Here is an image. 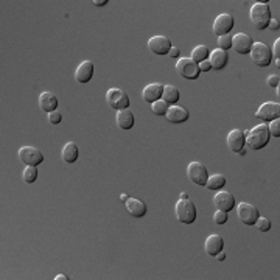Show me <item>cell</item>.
I'll return each mask as SVG.
<instances>
[{"mask_svg":"<svg viewBox=\"0 0 280 280\" xmlns=\"http://www.w3.org/2000/svg\"><path fill=\"white\" fill-rule=\"evenodd\" d=\"M269 131H268V124H257V126L251 128L249 131L244 132V140L246 144L251 147L252 150H261L263 147H266L269 142Z\"/></svg>","mask_w":280,"mask_h":280,"instance_id":"cell-1","label":"cell"},{"mask_svg":"<svg viewBox=\"0 0 280 280\" xmlns=\"http://www.w3.org/2000/svg\"><path fill=\"white\" fill-rule=\"evenodd\" d=\"M249 18H251V22H252V25L257 30L268 28V24L272 19L271 18L269 5L266 2H257V4H254L252 8H251V11H249Z\"/></svg>","mask_w":280,"mask_h":280,"instance_id":"cell-2","label":"cell"},{"mask_svg":"<svg viewBox=\"0 0 280 280\" xmlns=\"http://www.w3.org/2000/svg\"><path fill=\"white\" fill-rule=\"evenodd\" d=\"M175 213L179 223L184 224H192L196 220V207L193 202L187 198V199H179L175 206Z\"/></svg>","mask_w":280,"mask_h":280,"instance_id":"cell-3","label":"cell"},{"mask_svg":"<svg viewBox=\"0 0 280 280\" xmlns=\"http://www.w3.org/2000/svg\"><path fill=\"white\" fill-rule=\"evenodd\" d=\"M252 58V62L255 66L260 67H268L271 64V59H272V53L271 49L263 42H254L251 47V52H249Z\"/></svg>","mask_w":280,"mask_h":280,"instance_id":"cell-4","label":"cell"},{"mask_svg":"<svg viewBox=\"0 0 280 280\" xmlns=\"http://www.w3.org/2000/svg\"><path fill=\"white\" fill-rule=\"evenodd\" d=\"M106 101L112 109H115V111H121V109H128L129 107L128 93L124 90H121V89H117V87H112V89L107 90Z\"/></svg>","mask_w":280,"mask_h":280,"instance_id":"cell-5","label":"cell"},{"mask_svg":"<svg viewBox=\"0 0 280 280\" xmlns=\"http://www.w3.org/2000/svg\"><path fill=\"white\" fill-rule=\"evenodd\" d=\"M176 72L182 78H185V80H196V78L199 76V73H201L199 66L196 64L192 58H181V59H178Z\"/></svg>","mask_w":280,"mask_h":280,"instance_id":"cell-6","label":"cell"},{"mask_svg":"<svg viewBox=\"0 0 280 280\" xmlns=\"http://www.w3.org/2000/svg\"><path fill=\"white\" fill-rule=\"evenodd\" d=\"M237 215H238V220L246 224V226H254L255 221L258 220L260 212L255 206L249 204V202H240L238 207H237Z\"/></svg>","mask_w":280,"mask_h":280,"instance_id":"cell-7","label":"cell"},{"mask_svg":"<svg viewBox=\"0 0 280 280\" xmlns=\"http://www.w3.org/2000/svg\"><path fill=\"white\" fill-rule=\"evenodd\" d=\"M19 159L27 167H38L44 161V154L36 147H22L19 150Z\"/></svg>","mask_w":280,"mask_h":280,"instance_id":"cell-8","label":"cell"},{"mask_svg":"<svg viewBox=\"0 0 280 280\" xmlns=\"http://www.w3.org/2000/svg\"><path fill=\"white\" fill-rule=\"evenodd\" d=\"M187 176L196 185H206L209 173L206 165H202L201 162H190L187 167Z\"/></svg>","mask_w":280,"mask_h":280,"instance_id":"cell-9","label":"cell"},{"mask_svg":"<svg viewBox=\"0 0 280 280\" xmlns=\"http://www.w3.org/2000/svg\"><path fill=\"white\" fill-rule=\"evenodd\" d=\"M280 115V104L278 103H274V101H266L263 103L255 112V117L263 120V121H271V120H275L278 118Z\"/></svg>","mask_w":280,"mask_h":280,"instance_id":"cell-10","label":"cell"},{"mask_svg":"<svg viewBox=\"0 0 280 280\" xmlns=\"http://www.w3.org/2000/svg\"><path fill=\"white\" fill-rule=\"evenodd\" d=\"M233 24H235V21H233V18H232L230 14H227V13L220 14V16H218V18L215 19V22H213V31H215V35H218V36L229 35L230 30L233 28Z\"/></svg>","mask_w":280,"mask_h":280,"instance_id":"cell-11","label":"cell"},{"mask_svg":"<svg viewBox=\"0 0 280 280\" xmlns=\"http://www.w3.org/2000/svg\"><path fill=\"white\" fill-rule=\"evenodd\" d=\"M252 38L247 33H237L232 38V49L240 55H247L252 47Z\"/></svg>","mask_w":280,"mask_h":280,"instance_id":"cell-12","label":"cell"},{"mask_svg":"<svg viewBox=\"0 0 280 280\" xmlns=\"http://www.w3.org/2000/svg\"><path fill=\"white\" fill-rule=\"evenodd\" d=\"M171 49V42L165 36H153L148 41V50L154 55H168Z\"/></svg>","mask_w":280,"mask_h":280,"instance_id":"cell-13","label":"cell"},{"mask_svg":"<svg viewBox=\"0 0 280 280\" xmlns=\"http://www.w3.org/2000/svg\"><path fill=\"white\" fill-rule=\"evenodd\" d=\"M213 202L218 207V210H224V212H230L233 207H235V198H233L232 193L226 192V190H220L215 196H213Z\"/></svg>","mask_w":280,"mask_h":280,"instance_id":"cell-14","label":"cell"},{"mask_svg":"<svg viewBox=\"0 0 280 280\" xmlns=\"http://www.w3.org/2000/svg\"><path fill=\"white\" fill-rule=\"evenodd\" d=\"M227 147L230 151L233 153H238L240 150H243L246 140H244V131L241 129H232L229 134H227Z\"/></svg>","mask_w":280,"mask_h":280,"instance_id":"cell-15","label":"cell"},{"mask_svg":"<svg viewBox=\"0 0 280 280\" xmlns=\"http://www.w3.org/2000/svg\"><path fill=\"white\" fill-rule=\"evenodd\" d=\"M165 117L168 118V121L171 123H184L189 120V111L185 107L178 106V104H171L168 107V111L165 114Z\"/></svg>","mask_w":280,"mask_h":280,"instance_id":"cell-16","label":"cell"},{"mask_svg":"<svg viewBox=\"0 0 280 280\" xmlns=\"http://www.w3.org/2000/svg\"><path fill=\"white\" fill-rule=\"evenodd\" d=\"M93 76V62L90 61H83L80 66H78L76 72H75V80L78 83H89Z\"/></svg>","mask_w":280,"mask_h":280,"instance_id":"cell-17","label":"cell"},{"mask_svg":"<svg viewBox=\"0 0 280 280\" xmlns=\"http://www.w3.org/2000/svg\"><path fill=\"white\" fill-rule=\"evenodd\" d=\"M162 93H164V84L161 83H151L148 84L144 92H142V97L145 101L148 103H154V101H158L162 98Z\"/></svg>","mask_w":280,"mask_h":280,"instance_id":"cell-18","label":"cell"},{"mask_svg":"<svg viewBox=\"0 0 280 280\" xmlns=\"http://www.w3.org/2000/svg\"><path fill=\"white\" fill-rule=\"evenodd\" d=\"M209 61H210V64H212V69L215 70H221L227 66V62H229V53L221 50V49H216L213 52H210L209 55Z\"/></svg>","mask_w":280,"mask_h":280,"instance_id":"cell-19","label":"cell"},{"mask_svg":"<svg viewBox=\"0 0 280 280\" xmlns=\"http://www.w3.org/2000/svg\"><path fill=\"white\" fill-rule=\"evenodd\" d=\"M223 246H224V241H223V237L218 235V233H212V235L207 237L206 240V252L210 255V257H215L218 252L223 251Z\"/></svg>","mask_w":280,"mask_h":280,"instance_id":"cell-20","label":"cell"},{"mask_svg":"<svg viewBox=\"0 0 280 280\" xmlns=\"http://www.w3.org/2000/svg\"><path fill=\"white\" fill-rule=\"evenodd\" d=\"M129 215H132L134 218H142L147 215V204L144 201L135 199V198H128V201L124 202Z\"/></svg>","mask_w":280,"mask_h":280,"instance_id":"cell-21","label":"cell"},{"mask_svg":"<svg viewBox=\"0 0 280 280\" xmlns=\"http://www.w3.org/2000/svg\"><path fill=\"white\" fill-rule=\"evenodd\" d=\"M39 106H41L42 111H45L47 114H50V112L56 111L58 98L53 95L52 92H42L39 95Z\"/></svg>","mask_w":280,"mask_h":280,"instance_id":"cell-22","label":"cell"},{"mask_svg":"<svg viewBox=\"0 0 280 280\" xmlns=\"http://www.w3.org/2000/svg\"><path fill=\"white\" fill-rule=\"evenodd\" d=\"M117 124L120 129L129 131L134 126V114L128 109H121V111H117Z\"/></svg>","mask_w":280,"mask_h":280,"instance_id":"cell-23","label":"cell"},{"mask_svg":"<svg viewBox=\"0 0 280 280\" xmlns=\"http://www.w3.org/2000/svg\"><path fill=\"white\" fill-rule=\"evenodd\" d=\"M78 154H80V151H78L76 144L75 142H67L64 147H62L61 158L66 164H75L78 161Z\"/></svg>","mask_w":280,"mask_h":280,"instance_id":"cell-24","label":"cell"},{"mask_svg":"<svg viewBox=\"0 0 280 280\" xmlns=\"http://www.w3.org/2000/svg\"><path fill=\"white\" fill-rule=\"evenodd\" d=\"M181 97V93L178 90V87L171 86V84H167L164 86V93H162V100L168 104H173V103H178Z\"/></svg>","mask_w":280,"mask_h":280,"instance_id":"cell-25","label":"cell"},{"mask_svg":"<svg viewBox=\"0 0 280 280\" xmlns=\"http://www.w3.org/2000/svg\"><path fill=\"white\" fill-rule=\"evenodd\" d=\"M209 55H210V50L207 45H196L192 52V59L196 62V64H199V62L209 59Z\"/></svg>","mask_w":280,"mask_h":280,"instance_id":"cell-26","label":"cell"},{"mask_svg":"<svg viewBox=\"0 0 280 280\" xmlns=\"http://www.w3.org/2000/svg\"><path fill=\"white\" fill-rule=\"evenodd\" d=\"M226 185V178L223 175H212L207 178L206 187L209 190H221Z\"/></svg>","mask_w":280,"mask_h":280,"instance_id":"cell-27","label":"cell"},{"mask_svg":"<svg viewBox=\"0 0 280 280\" xmlns=\"http://www.w3.org/2000/svg\"><path fill=\"white\" fill-rule=\"evenodd\" d=\"M168 107H170V104L165 103L164 100H158V101L151 103V111H153L156 115H165L167 111H168Z\"/></svg>","mask_w":280,"mask_h":280,"instance_id":"cell-28","label":"cell"},{"mask_svg":"<svg viewBox=\"0 0 280 280\" xmlns=\"http://www.w3.org/2000/svg\"><path fill=\"white\" fill-rule=\"evenodd\" d=\"M22 178L27 184H33L38 179V167H25Z\"/></svg>","mask_w":280,"mask_h":280,"instance_id":"cell-29","label":"cell"},{"mask_svg":"<svg viewBox=\"0 0 280 280\" xmlns=\"http://www.w3.org/2000/svg\"><path fill=\"white\" fill-rule=\"evenodd\" d=\"M218 49H221L224 52H227L229 49H232V38L229 35H224V36H218Z\"/></svg>","mask_w":280,"mask_h":280,"instance_id":"cell-30","label":"cell"},{"mask_svg":"<svg viewBox=\"0 0 280 280\" xmlns=\"http://www.w3.org/2000/svg\"><path fill=\"white\" fill-rule=\"evenodd\" d=\"M268 131H269V135L280 137V118H275V120H271L269 121Z\"/></svg>","mask_w":280,"mask_h":280,"instance_id":"cell-31","label":"cell"},{"mask_svg":"<svg viewBox=\"0 0 280 280\" xmlns=\"http://www.w3.org/2000/svg\"><path fill=\"white\" fill-rule=\"evenodd\" d=\"M255 226L258 227L260 232H268L271 229V221L264 216H258V220L255 221Z\"/></svg>","mask_w":280,"mask_h":280,"instance_id":"cell-32","label":"cell"},{"mask_svg":"<svg viewBox=\"0 0 280 280\" xmlns=\"http://www.w3.org/2000/svg\"><path fill=\"white\" fill-rule=\"evenodd\" d=\"M227 220H229V215H227V212H224V210H216L215 215H213V221H215L216 224H226Z\"/></svg>","mask_w":280,"mask_h":280,"instance_id":"cell-33","label":"cell"},{"mask_svg":"<svg viewBox=\"0 0 280 280\" xmlns=\"http://www.w3.org/2000/svg\"><path fill=\"white\" fill-rule=\"evenodd\" d=\"M61 120H62L61 112L53 111V112H50V114H49V121H50L52 124H58V123H61Z\"/></svg>","mask_w":280,"mask_h":280,"instance_id":"cell-34","label":"cell"},{"mask_svg":"<svg viewBox=\"0 0 280 280\" xmlns=\"http://www.w3.org/2000/svg\"><path fill=\"white\" fill-rule=\"evenodd\" d=\"M278 83H280V78H278V75H269L268 76V86H271V87H278Z\"/></svg>","mask_w":280,"mask_h":280,"instance_id":"cell-35","label":"cell"},{"mask_svg":"<svg viewBox=\"0 0 280 280\" xmlns=\"http://www.w3.org/2000/svg\"><path fill=\"white\" fill-rule=\"evenodd\" d=\"M271 53L275 56V59H280V39H275V41H274V45H272Z\"/></svg>","mask_w":280,"mask_h":280,"instance_id":"cell-36","label":"cell"},{"mask_svg":"<svg viewBox=\"0 0 280 280\" xmlns=\"http://www.w3.org/2000/svg\"><path fill=\"white\" fill-rule=\"evenodd\" d=\"M198 66H199V70H201V72H209V70H212V64H210V61H209V59L199 62Z\"/></svg>","mask_w":280,"mask_h":280,"instance_id":"cell-37","label":"cell"},{"mask_svg":"<svg viewBox=\"0 0 280 280\" xmlns=\"http://www.w3.org/2000/svg\"><path fill=\"white\" fill-rule=\"evenodd\" d=\"M179 49H178V47H171V49H170V52H168V56H171V58H178L179 56Z\"/></svg>","mask_w":280,"mask_h":280,"instance_id":"cell-38","label":"cell"},{"mask_svg":"<svg viewBox=\"0 0 280 280\" xmlns=\"http://www.w3.org/2000/svg\"><path fill=\"white\" fill-rule=\"evenodd\" d=\"M268 28H271V30H278V21H277V19H271L269 24H268Z\"/></svg>","mask_w":280,"mask_h":280,"instance_id":"cell-39","label":"cell"},{"mask_svg":"<svg viewBox=\"0 0 280 280\" xmlns=\"http://www.w3.org/2000/svg\"><path fill=\"white\" fill-rule=\"evenodd\" d=\"M107 4V0H93V5L95 7H104Z\"/></svg>","mask_w":280,"mask_h":280,"instance_id":"cell-40","label":"cell"},{"mask_svg":"<svg viewBox=\"0 0 280 280\" xmlns=\"http://www.w3.org/2000/svg\"><path fill=\"white\" fill-rule=\"evenodd\" d=\"M215 257H216V260H220V261H223V260H226V254H224L223 251H221V252H218V254H216Z\"/></svg>","mask_w":280,"mask_h":280,"instance_id":"cell-41","label":"cell"},{"mask_svg":"<svg viewBox=\"0 0 280 280\" xmlns=\"http://www.w3.org/2000/svg\"><path fill=\"white\" fill-rule=\"evenodd\" d=\"M55 278H56V280H67L69 277H67V275H64V274H58Z\"/></svg>","mask_w":280,"mask_h":280,"instance_id":"cell-42","label":"cell"},{"mask_svg":"<svg viewBox=\"0 0 280 280\" xmlns=\"http://www.w3.org/2000/svg\"><path fill=\"white\" fill-rule=\"evenodd\" d=\"M120 201H121V202H126V201H128V196H126V195H120Z\"/></svg>","mask_w":280,"mask_h":280,"instance_id":"cell-43","label":"cell"},{"mask_svg":"<svg viewBox=\"0 0 280 280\" xmlns=\"http://www.w3.org/2000/svg\"><path fill=\"white\" fill-rule=\"evenodd\" d=\"M187 198H189V195L182 192V193H181V199H187Z\"/></svg>","mask_w":280,"mask_h":280,"instance_id":"cell-44","label":"cell"},{"mask_svg":"<svg viewBox=\"0 0 280 280\" xmlns=\"http://www.w3.org/2000/svg\"><path fill=\"white\" fill-rule=\"evenodd\" d=\"M237 154H240V156H244V154H246V150L243 148V150H240V151H238Z\"/></svg>","mask_w":280,"mask_h":280,"instance_id":"cell-45","label":"cell"},{"mask_svg":"<svg viewBox=\"0 0 280 280\" xmlns=\"http://www.w3.org/2000/svg\"><path fill=\"white\" fill-rule=\"evenodd\" d=\"M275 66H277V69L280 67V59H275Z\"/></svg>","mask_w":280,"mask_h":280,"instance_id":"cell-46","label":"cell"}]
</instances>
